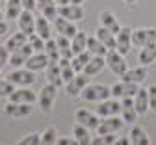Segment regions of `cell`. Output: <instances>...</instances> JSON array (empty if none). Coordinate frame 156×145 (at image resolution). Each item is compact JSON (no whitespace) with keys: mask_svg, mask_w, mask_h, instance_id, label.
Returning a JSON list of instances; mask_svg holds the SVG:
<instances>
[{"mask_svg":"<svg viewBox=\"0 0 156 145\" xmlns=\"http://www.w3.org/2000/svg\"><path fill=\"white\" fill-rule=\"evenodd\" d=\"M48 56L45 54V52H34L28 60H26V63H24V67L26 69H30V71H41V69H45L47 65H48Z\"/></svg>","mask_w":156,"mask_h":145,"instance_id":"obj_21","label":"cell"},{"mask_svg":"<svg viewBox=\"0 0 156 145\" xmlns=\"http://www.w3.org/2000/svg\"><path fill=\"white\" fill-rule=\"evenodd\" d=\"M47 71V80L50 82V84L58 86V88H62L65 82L62 78V67H60V61H48V65L45 67Z\"/></svg>","mask_w":156,"mask_h":145,"instance_id":"obj_20","label":"cell"},{"mask_svg":"<svg viewBox=\"0 0 156 145\" xmlns=\"http://www.w3.org/2000/svg\"><path fill=\"white\" fill-rule=\"evenodd\" d=\"M11 102H26V104H34L37 102V93L30 89V86H24V88H17L13 89V93L8 97Z\"/></svg>","mask_w":156,"mask_h":145,"instance_id":"obj_14","label":"cell"},{"mask_svg":"<svg viewBox=\"0 0 156 145\" xmlns=\"http://www.w3.org/2000/svg\"><path fill=\"white\" fill-rule=\"evenodd\" d=\"M60 67H62V78L67 84V82L76 74V71H74V67L71 63V60H67V58H60Z\"/></svg>","mask_w":156,"mask_h":145,"instance_id":"obj_37","label":"cell"},{"mask_svg":"<svg viewBox=\"0 0 156 145\" xmlns=\"http://www.w3.org/2000/svg\"><path fill=\"white\" fill-rule=\"evenodd\" d=\"M26 43H28V35H26L24 32L19 30L17 34H11V35L8 37L6 47H8V50H9V52H13V50L21 49V47H23V45H26Z\"/></svg>","mask_w":156,"mask_h":145,"instance_id":"obj_28","label":"cell"},{"mask_svg":"<svg viewBox=\"0 0 156 145\" xmlns=\"http://www.w3.org/2000/svg\"><path fill=\"white\" fill-rule=\"evenodd\" d=\"M52 23H54L58 34H60V35H65V37H69V39H73L74 34L78 32V28H76V24L73 23V20L63 19V17H60V15H58V17L52 20Z\"/></svg>","mask_w":156,"mask_h":145,"instance_id":"obj_17","label":"cell"},{"mask_svg":"<svg viewBox=\"0 0 156 145\" xmlns=\"http://www.w3.org/2000/svg\"><path fill=\"white\" fill-rule=\"evenodd\" d=\"M130 143L132 145H149L151 143V140H149V134L145 132V129H141V127H132V130H130Z\"/></svg>","mask_w":156,"mask_h":145,"instance_id":"obj_29","label":"cell"},{"mask_svg":"<svg viewBox=\"0 0 156 145\" xmlns=\"http://www.w3.org/2000/svg\"><path fill=\"white\" fill-rule=\"evenodd\" d=\"M99 20H101V26H104V28H108L110 32H113L115 35L121 32V23H119V19H117V15L113 13V11H110V9H104V11H101V15H99Z\"/></svg>","mask_w":156,"mask_h":145,"instance_id":"obj_16","label":"cell"},{"mask_svg":"<svg viewBox=\"0 0 156 145\" xmlns=\"http://www.w3.org/2000/svg\"><path fill=\"white\" fill-rule=\"evenodd\" d=\"M130 47H132V30L123 26L121 32L115 35V50H119L123 56H126L132 50Z\"/></svg>","mask_w":156,"mask_h":145,"instance_id":"obj_13","label":"cell"},{"mask_svg":"<svg viewBox=\"0 0 156 145\" xmlns=\"http://www.w3.org/2000/svg\"><path fill=\"white\" fill-rule=\"evenodd\" d=\"M71 49H73L74 54L87 50V35H86V32H80V30H78V32L74 34V37L71 39Z\"/></svg>","mask_w":156,"mask_h":145,"instance_id":"obj_31","label":"cell"},{"mask_svg":"<svg viewBox=\"0 0 156 145\" xmlns=\"http://www.w3.org/2000/svg\"><path fill=\"white\" fill-rule=\"evenodd\" d=\"M56 95H58V86L50 84V82L41 88V91H39V95H37V104H39V108H41V112L48 114L52 110L54 102H56Z\"/></svg>","mask_w":156,"mask_h":145,"instance_id":"obj_3","label":"cell"},{"mask_svg":"<svg viewBox=\"0 0 156 145\" xmlns=\"http://www.w3.org/2000/svg\"><path fill=\"white\" fill-rule=\"evenodd\" d=\"M56 141H58V132H56L54 127H48V129H45V130L41 132V143H45V145H54Z\"/></svg>","mask_w":156,"mask_h":145,"instance_id":"obj_39","label":"cell"},{"mask_svg":"<svg viewBox=\"0 0 156 145\" xmlns=\"http://www.w3.org/2000/svg\"><path fill=\"white\" fill-rule=\"evenodd\" d=\"M110 97H112V89L104 84H87L80 93V99L86 102H101Z\"/></svg>","mask_w":156,"mask_h":145,"instance_id":"obj_1","label":"cell"},{"mask_svg":"<svg viewBox=\"0 0 156 145\" xmlns=\"http://www.w3.org/2000/svg\"><path fill=\"white\" fill-rule=\"evenodd\" d=\"M39 143H41V134L37 132H30L19 140V145H39Z\"/></svg>","mask_w":156,"mask_h":145,"instance_id":"obj_40","label":"cell"},{"mask_svg":"<svg viewBox=\"0 0 156 145\" xmlns=\"http://www.w3.org/2000/svg\"><path fill=\"white\" fill-rule=\"evenodd\" d=\"M0 80H2V73H0Z\"/></svg>","mask_w":156,"mask_h":145,"instance_id":"obj_54","label":"cell"},{"mask_svg":"<svg viewBox=\"0 0 156 145\" xmlns=\"http://www.w3.org/2000/svg\"><path fill=\"white\" fill-rule=\"evenodd\" d=\"M119 114H121V99H115V97L101 100L99 108H97L99 117H110V115H119Z\"/></svg>","mask_w":156,"mask_h":145,"instance_id":"obj_9","label":"cell"},{"mask_svg":"<svg viewBox=\"0 0 156 145\" xmlns=\"http://www.w3.org/2000/svg\"><path fill=\"white\" fill-rule=\"evenodd\" d=\"M121 114H123L125 123H136L140 114L134 106V97H123L121 99Z\"/></svg>","mask_w":156,"mask_h":145,"instance_id":"obj_19","label":"cell"},{"mask_svg":"<svg viewBox=\"0 0 156 145\" xmlns=\"http://www.w3.org/2000/svg\"><path fill=\"white\" fill-rule=\"evenodd\" d=\"M28 43L32 45L34 52H45V43H47V41L39 35V34H35V32L30 34V35H28Z\"/></svg>","mask_w":156,"mask_h":145,"instance_id":"obj_38","label":"cell"},{"mask_svg":"<svg viewBox=\"0 0 156 145\" xmlns=\"http://www.w3.org/2000/svg\"><path fill=\"white\" fill-rule=\"evenodd\" d=\"M115 145H130V138H119Z\"/></svg>","mask_w":156,"mask_h":145,"instance_id":"obj_48","label":"cell"},{"mask_svg":"<svg viewBox=\"0 0 156 145\" xmlns=\"http://www.w3.org/2000/svg\"><path fill=\"white\" fill-rule=\"evenodd\" d=\"M4 34H8V23L4 19H0V35H4Z\"/></svg>","mask_w":156,"mask_h":145,"instance_id":"obj_47","label":"cell"},{"mask_svg":"<svg viewBox=\"0 0 156 145\" xmlns=\"http://www.w3.org/2000/svg\"><path fill=\"white\" fill-rule=\"evenodd\" d=\"M89 60H91V52H89V50H84V52L74 54L73 60H71V63H73V67H74L76 73H82L84 67H86V63H87Z\"/></svg>","mask_w":156,"mask_h":145,"instance_id":"obj_33","label":"cell"},{"mask_svg":"<svg viewBox=\"0 0 156 145\" xmlns=\"http://www.w3.org/2000/svg\"><path fill=\"white\" fill-rule=\"evenodd\" d=\"M32 54H34V49H32V45H30V43L23 45L21 49H17V50H13V52L9 54V65H11L13 69H17V67H23V65L26 63V60H28Z\"/></svg>","mask_w":156,"mask_h":145,"instance_id":"obj_12","label":"cell"},{"mask_svg":"<svg viewBox=\"0 0 156 145\" xmlns=\"http://www.w3.org/2000/svg\"><path fill=\"white\" fill-rule=\"evenodd\" d=\"M73 136L76 138V141L80 143V145H87L91 143V136H89V129L80 125V123H74V127H73Z\"/></svg>","mask_w":156,"mask_h":145,"instance_id":"obj_32","label":"cell"},{"mask_svg":"<svg viewBox=\"0 0 156 145\" xmlns=\"http://www.w3.org/2000/svg\"><path fill=\"white\" fill-rule=\"evenodd\" d=\"M37 9L41 11V15L47 17L48 20H54L58 17V4H56V0H37Z\"/></svg>","mask_w":156,"mask_h":145,"instance_id":"obj_25","label":"cell"},{"mask_svg":"<svg viewBox=\"0 0 156 145\" xmlns=\"http://www.w3.org/2000/svg\"><path fill=\"white\" fill-rule=\"evenodd\" d=\"M134 106H136V110H138L140 115L147 114V110H149V93H147L145 88H140L138 93L134 95Z\"/></svg>","mask_w":156,"mask_h":145,"instance_id":"obj_26","label":"cell"},{"mask_svg":"<svg viewBox=\"0 0 156 145\" xmlns=\"http://www.w3.org/2000/svg\"><path fill=\"white\" fill-rule=\"evenodd\" d=\"M147 76H149L147 67H145V65H140V67L128 69V71L121 76V80H125V82H132V84H141V82H145Z\"/></svg>","mask_w":156,"mask_h":145,"instance_id":"obj_22","label":"cell"},{"mask_svg":"<svg viewBox=\"0 0 156 145\" xmlns=\"http://www.w3.org/2000/svg\"><path fill=\"white\" fill-rule=\"evenodd\" d=\"M87 50L91 52V56H104L106 58V54H108L110 49L95 35V37H87Z\"/></svg>","mask_w":156,"mask_h":145,"instance_id":"obj_27","label":"cell"},{"mask_svg":"<svg viewBox=\"0 0 156 145\" xmlns=\"http://www.w3.org/2000/svg\"><path fill=\"white\" fill-rule=\"evenodd\" d=\"M87 84H89V78H87L86 73H82V74H74V76L67 82V84H65V91H67L69 97H80L82 89H84Z\"/></svg>","mask_w":156,"mask_h":145,"instance_id":"obj_10","label":"cell"},{"mask_svg":"<svg viewBox=\"0 0 156 145\" xmlns=\"http://www.w3.org/2000/svg\"><path fill=\"white\" fill-rule=\"evenodd\" d=\"M17 24H19V30L24 32L26 35L34 34L35 32V17H34V11L23 9V13L19 15V19H17Z\"/></svg>","mask_w":156,"mask_h":145,"instance_id":"obj_18","label":"cell"},{"mask_svg":"<svg viewBox=\"0 0 156 145\" xmlns=\"http://www.w3.org/2000/svg\"><path fill=\"white\" fill-rule=\"evenodd\" d=\"M45 54L48 56V60L50 61H60V47H58V43H56V39H48L47 43H45Z\"/></svg>","mask_w":156,"mask_h":145,"instance_id":"obj_36","label":"cell"},{"mask_svg":"<svg viewBox=\"0 0 156 145\" xmlns=\"http://www.w3.org/2000/svg\"><path fill=\"white\" fill-rule=\"evenodd\" d=\"M21 4H23V8L28 9V11H35V9H37V0H21Z\"/></svg>","mask_w":156,"mask_h":145,"instance_id":"obj_45","label":"cell"},{"mask_svg":"<svg viewBox=\"0 0 156 145\" xmlns=\"http://www.w3.org/2000/svg\"><path fill=\"white\" fill-rule=\"evenodd\" d=\"M138 60H140V63L145 65V67H149V65L154 63V61H156V41H152V43L141 47V50L138 54Z\"/></svg>","mask_w":156,"mask_h":145,"instance_id":"obj_23","label":"cell"},{"mask_svg":"<svg viewBox=\"0 0 156 145\" xmlns=\"http://www.w3.org/2000/svg\"><path fill=\"white\" fill-rule=\"evenodd\" d=\"M110 89H112V97H115V99L134 97L136 93H138V89H140V84H132V82L121 80V82H117V84H113Z\"/></svg>","mask_w":156,"mask_h":145,"instance_id":"obj_11","label":"cell"},{"mask_svg":"<svg viewBox=\"0 0 156 145\" xmlns=\"http://www.w3.org/2000/svg\"><path fill=\"white\" fill-rule=\"evenodd\" d=\"M91 143H93V145H102V143H104V140H102V136L99 134V138H95V140H91Z\"/></svg>","mask_w":156,"mask_h":145,"instance_id":"obj_49","label":"cell"},{"mask_svg":"<svg viewBox=\"0 0 156 145\" xmlns=\"http://www.w3.org/2000/svg\"><path fill=\"white\" fill-rule=\"evenodd\" d=\"M156 41V28H134L132 30V47H145Z\"/></svg>","mask_w":156,"mask_h":145,"instance_id":"obj_6","label":"cell"},{"mask_svg":"<svg viewBox=\"0 0 156 145\" xmlns=\"http://www.w3.org/2000/svg\"><path fill=\"white\" fill-rule=\"evenodd\" d=\"M6 17V13H2V9H0V19H4Z\"/></svg>","mask_w":156,"mask_h":145,"instance_id":"obj_53","label":"cell"},{"mask_svg":"<svg viewBox=\"0 0 156 145\" xmlns=\"http://www.w3.org/2000/svg\"><path fill=\"white\" fill-rule=\"evenodd\" d=\"M86 2V0H71V4H78V6H82Z\"/></svg>","mask_w":156,"mask_h":145,"instance_id":"obj_51","label":"cell"},{"mask_svg":"<svg viewBox=\"0 0 156 145\" xmlns=\"http://www.w3.org/2000/svg\"><path fill=\"white\" fill-rule=\"evenodd\" d=\"M125 127V119L119 117V115H110V117H102L99 127H97V132L101 136L104 134H110V132H119L121 129Z\"/></svg>","mask_w":156,"mask_h":145,"instance_id":"obj_7","label":"cell"},{"mask_svg":"<svg viewBox=\"0 0 156 145\" xmlns=\"http://www.w3.org/2000/svg\"><path fill=\"white\" fill-rule=\"evenodd\" d=\"M23 9L21 0H6V19H19Z\"/></svg>","mask_w":156,"mask_h":145,"instance_id":"obj_34","label":"cell"},{"mask_svg":"<svg viewBox=\"0 0 156 145\" xmlns=\"http://www.w3.org/2000/svg\"><path fill=\"white\" fill-rule=\"evenodd\" d=\"M6 80H9L15 88H24V86H32L35 82V74H34V71H30L26 67H17L6 76Z\"/></svg>","mask_w":156,"mask_h":145,"instance_id":"obj_4","label":"cell"},{"mask_svg":"<svg viewBox=\"0 0 156 145\" xmlns=\"http://www.w3.org/2000/svg\"><path fill=\"white\" fill-rule=\"evenodd\" d=\"M35 34H39L45 41H48L50 39V35H52V28H50V20L47 19V17H37L35 19Z\"/></svg>","mask_w":156,"mask_h":145,"instance_id":"obj_30","label":"cell"},{"mask_svg":"<svg viewBox=\"0 0 156 145\" xmlns=\"http://www.w3.org/2000/svg\"><path fill=\"white\" fill-rule=\"evenodd\" d=\"M58 15L69 19L73 23H78V20L84 19V8L78 4H67V6H58Z\"/></svg>","mask_w":156,"mask_h":145,"instance_id":"obj_15","label":"cell"},{"mask_svg":"<svg viewBox=\"0 0 156 145\" xmlns=\"http://www.w3.org/2000/svg\"><path fill=\"white\" fill-rule=\"evenodd\" d=\"M106 67L117 76H123L128 71V63H126L125 56L119 50H115V49H110L108 54H106Z\"/></svg>","mask_w":156,"mask_h":145,"instance_id":"obj_2","label":"cell"},{"mask_svg":"<svg viewBox=\"0 0 156 145\" xmlns=\"http://www.w3.org/2000/svg\"><path fill=\"white\" fill-rule=\"evenodd\" d=\"M95 34H97V37H99V39L102 41V43H104L108 49H115V34H113V32H110L108 28L101 26Z\"/></svg>","mask_w":156,"mask_h":145,"instance_id":"obj_35","label":"cell"},{"mask_svg":"<svg viewBox=\"0 0 156 145\" xmlns=\"http://www.w3.org/2000/svg\"><path fill=\"white\" fill-rule=\"evenodd\" d=\"M123 2H125L126 6H132V4H136V2H138V0H123Z\"/></svg>","mask_w":156,"mask_h":145,"instance_id":"obj_52","label":"cell"},{"mask_svg":"<svg viewBox=\"0 0 156 145\" xmlns=\"http://www.w3.org/2000/svg\"><path fill=\"white\" fill-rule=\"evenodd\" d=\"M9 50H8V47L4 45V47H0V71H2L6 65H9Z\"/></svg>","mask_w":156,"mask_h":145,"instance_id":"obj_43","label":"cell"},{"mask_svg":"<svg viewBox=\"0 0 156 145\" xmlns=\"http://www.w3.org/2000/svg\"><path fill=\"white\" fill-rule=\"evenodd\" d=\"M104 67H106V58L104 56H91V60L86 63L82 73H86L87 76H95V74H99Z\"/></svg>","mask_w":156,"mask_h":145,"instance_id":"obj_24","label":"cell"},{"mask_svg":"<svg viewBox=\"0 0 156 145\" xmlns=\"http://www.w3.org/2000/svg\"><path fill=\"white\" fill-rule=\"evenodd\" d=\"M78 141H76V138L73 136V138H69V136H65V138H58V141H56V145H76Z\"/></svg>","mask_w":156,"mask_h":145,"instance_id":"obj_44","label":"cell"},{"mask_svg":"<svg viewBox=\"0 0 156 145\" xmlns=\"http://www.w3.org/2000/svg\"><path fill=\"white\" fill-rule=\"evenodd\" d=\"M102 117L97 115V112H91L87 108H78L76 114H74V123H80V125L87 127L89 130H97Z\"/></svg>","mask_w":156,"mask_h":145,"instance_id":"obj_5","label":"cell"},{"mask_svg":"<svg viewBox=\"0 0 156 145\" xmlns=\"http://www.w3.org/2000/svg\"><path fill=\"white\" fill-rule=\"evenodd\" d=\"M15 86L11 84L9 80H0V99H4V97H9L13 93Z\"/></svg>","mask_w":156,"mask_h":145,"instance_id":"obj_41","label":"cell"},{"mask_svg":"<svg viewBox=\"0 0 156 145\" xmlns=\"http://www.w3.org/2000/svg\"><path fill=\"white\" fill-rule=\"evenodd\" d=\"M147 93H149V110L156 112V84L149 86L147 88Z\"/></svg>","mask_w":156,"mask_h":145,"instance_id":"obj_42","label":"cell"},{"mask_svg":"<svg viewBox=\"0 0 156 145\" xmlns=\"http://www.w3.org/2000/svg\"><path fill=\"white\" fill-rule=\"evenodd\" d=\"M34 112V104H26V102H8L4 106V114L8 117H15V119H23L28 117Z\"/></svg>","mask_w":156,"mask_h":145,"instance_id":"obj_8","label":"cell"},{"mask_svg":"<svg viewBox=\"0 0 156 145\" xmlns=\"http://www.w3.org/2000/svg\"><path fill=\"white\" fill-rule=\"evenodd\" d=\"M102 140H104V143H108V145H115L117 140H119V136H117L115 132H110V134H104Z\"/></svg>","mask_w":156,"mask_h":145,"instance_id":"obj_46","label":"cell"},{"mask_svg":"<svg viewBox=\"0 0 156 145\" xmlns=\"http://www.w3.org/2000/svg\"><path fill=\"white\" fill-rule=\"evenodd\" d=\"M56 4L58 6H67V4H71V0H56Z\"/></svg>","mask_w":156,"mask_h":145,"instance_id":"obj_50","label":"cell"}]
</instances>
